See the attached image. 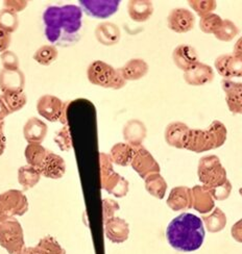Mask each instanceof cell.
Segmentation results:
<instances>
[{
	"label": "cell",
	"instance_id": "5b68a950",
	"mask_svg": "<svg viewBox=\"0 0 242 254\" xmlns=\"http://www.w3.org/2000/svg\"><path fill=\"white\" fill-rule=\"evenodd\" d=\"M197 176L199 182L208 190L223 186L229 181L227 170L219 157L214 154L203 156L198 161Z\"/></svg>",
	"mask_w": 242,
	"mask_h": 254
},
{
	"label": "cell",
	"instance_id": "f6af8a7d",
	"mask_svg": "<svg viewBox=\"0 0 242 254\" xmlns=\"http://www.w3.org/2000/svg\"><path fill=\"white\" fill-rule=\"evenodd\" d=\"M10 41H12V36L8 33L0 29V54H3L6 51L10 45Z\"/></svg>",
	"mask_w": 242,
	"mask_h": 254
},
{
	"label": "cell",
	"instance_id": "8992f818",
	"mask_svg": "<svg viewBox=\"0 0 242 254\" xmlns=\"http://www.w3.org/2000/svg\"><path fill=\"white\" fill-rule=\"evenodd\" d=\"M0 246L9 254H21L24 250L23 228L16 218L0 219Z\"/></svg>",
	"mask_w": 242,
	"mask_h": 254
},
{
	"label": "cell",
	"instance_id": "cb8c5ba5",
	"mask_svg": "<svg viewBox=\"0 0 242 254\" xmlns=\"http://www.w3.org/2000/svg\"><path fill=\"white\" fill-rule=\"evenodd\" d=\"M192 207L199 214H209L215 207V200L209 190L202 186H194L192 189Z\"/></svg>",
	"mask_w": 242,
	"mask_h": 254
},
{
	"label": "cell",
	"instance_id": "484cf974",
	"mask_svg": "<svg viewBox=\"0 0 242 254\" xmlns=\"http://www.w3.org/2000/svg\"><path fill=\"white\" fill-rule=\"evenodd\" d=\"M95 38L103 46L116 45L120 41V28L113 22H101L95 28Z\"/></svg>",
	"mask_w": 242,
	"mask_h": 254
},
{
	"label": "cell",
	"instance_id": "7402d4cb",
	"mask_svg": "<svg viewBox=\"0 0 242 254\" xmlns=\"http://www.w3.org/2000/svg\"><path fill=\"white\" fill-rule=\"evenodd\" d=\"M47 132V124L37 117L29 118L23 126V135L28 144H42Z\"/></svg>",
	"mask_w": 242,
	"mask_h": 254
},
{
	"label": "cell",
	"instance_id": "4dcf8cb0",
	"mask_svg": "<svg viewBox=\"0 0 242 254\" xmlns=\"http://www.w3.org/2000/svg\"><path fill=\"white\" fill-rule=\"evenodd\" d=\"M47 152L48 150L42 144H27L24 151L25 160L29 166L39 170L45 161Z\"/></svg>",
	"mask_w": 242,
	"mask_h": 254
},
{
	"label": "cell",
	"instance_id": "d590c367",
	"mask_svg": "<svg viewBox=\"0 0 242 254\" xmlns=\"http://www.w3.org/2000/svg\"><path fill=\"white\" fill-rule=\"evenodd\" d=\"M239 34V28L236 26V24L229 19H226L223 21L222 26L214 34L215 38L219 41L223 42H231L235 37Z\"/></svg>",
	"mask_w": 242,
	"mask_h": 254
},
{
	"label": "cell",
	"instance_id": "e575fe53",
	"mask_svg": "<svg viewBox=\"0 0 242 254\" xmlns=\"http://www.w3.org/2000/svg\"><path fill=\"white\" fill-rule=\"evenodd\" d=\"M18 15L7 8L0 9V29L12 35L18 29Z\"/></svg>",
	"mask_w": 242,
	"mask_h": 254
},
{
	"label": "cell",
	"instance_id": "ee69618b",
	"mask_svg": "<svg viewBox=\"0 0 242 254\" xmlns=\"http://www.w3.org/2000/svg\"><path fill=\"white\" fill-rule=\"evenodd\" d=\"M27 4L28 2L25 0H6V1H3L4 8L12 10L16 14L24 10L27 7Z\"/></svg>",
	"mask_w": 242,
	"mask_h": 254
},
{
	"label": "cell",
	"instance_id": "b9f144b4",
	"mask_svg": "<svg viewBox=\"0 0 242 254\" xmlns=\"http://www.w3.org/2000/svg\"><path fill=\"white\" fill-rule=\"evenodd\" d=\"M120 208L117 201L111 198H104L102 199V215H103V222L106 223L109 220L115 217V213L118 211Z\"/></svg>",
	"mask_w": 242,
	"mask_h": 254
},
{
	"label": "cell",
	"instance_id": "5bb4252c",
	"mask_svg": "<svg viewBox=\"0 0 242 254\" xmlns=\"http://www.w3.org/2000/svg\"><path fill=\"white\" fill-rule=\"evenodd\" d=\"M222 88L226 95V102L231 113L242 115V82L224 78Z\"/></svg>",
	"mask_w": 242,
	"mask_h": 254
},
{
	"label": "cell",
	"instance_id": "7bdbcfd3",
	"mask_svg": "<svg viewBox=\"0 0 242 254\" xmlns=\"http://www.w3.org/2000/svg\"><path fill=\"white\" fill-rule=\"evenodd\" d=\"M209 192L211 193L214 200L224 201L230 197L231 192H232V184L230 183V181H228L223 186L209 190Z\"/></svg>",
	"mask_w": 242,
	"mask_h": 254
},
{
	"label": "cell",
	"instance_id": "7a4b0ae2",
	"mask_svg": "<svg viewBox=\"0 0 242 254\" xmlns=\"http://www.w3.org/2000/svg\"><path fill=\"white\" fill-rule=\"evenodd\" d=\"M205 226L201 218L193 214L178 215L167 226L166 239L174 250L193 252L204 244Z\"/></svg>",
	"mask_w": 242,
	"mask_h": 254
},
{
	"label": "cell",
	"instance_id": "3957f363",
	"mask_svg": "<svg viewBox=\"0 0 242 254\" xmlns=\"http://www.w3.org/2000/svg\"><path fill=\"white\" fill-rule=\"evenodd\" d=\"M228 137V130L220 121H213L206 129H192L186 149L195 153H203L222 147Z\"/></svg>",
	"mask_w": 242,
	"mask_h": 254
},
{
	"label": "cell",
	"instance_id": "44dd1931",
	"mask_svg": "<svg viewBox=\"0 0 242 254\" xmlns=\"http://www.w3.org/2000/svg\"><path fill=\"white\" fill-rule=\"evenodd\" d=\"M100 184L101 189L117 198H123L129 193V182L115 171H112L106 177L100 178Z\"/></svg>",
	"mask_w": 242,
	"mask_h": 254
},
{
	"label": "cell",
	"instance_id": "83f0119b",
	"mask_svg": "<svg viewBox=\"0 0 242 254\" xmlns=\"http://www.w3.org/2000/svg\"><path fill=\"white\" fill-rule=\"evenodd\" d=\"M135 154V148L128 143L115 144L110 150V157L113 164L126 167L130 166Z\"/></svg>",
	"mask_w": 242,
	"mask_h": 254
},
{
	"label": "cell",
	"instance_id": "9c48e42d",
	"mask_svg": "<svg viewBox=\"0 0 242 254\" xmlns=\"http://www.w3.org/2000/svg\"><path fill=\"white\" fill-rule=\"evenodd\" d=\"M131 166L135 172L143 179L152 174L160 173L161 171L160 165L158 164L156 158L143 146L135 148V154Z\"/></svg>",
	"mask_w": 242,
	"mask_h": 254
},
{
	"label": "cell",
	"instance_id": "f907efd6",
	"mask_svg": "<svg viewBox=\"0 0 242 254\" xmlns=\"http://www.w3.org/2000/svg\"><path fill=\"white\" fill-rule=\"evenodd\" d=\"M233 52H234V54L242 55V37L240 39H238V41L235 43Z\"/></svg>",
	"mask_w": 242,
	"mask_h": 254
},
{
	"label": "cell",
	"instance_id": "8d00e7d4",
	"mask_svg": "<svg viewBox=\"0 0 242 254\" xmlns=\"http://www.w3.org/2000/svg\"><path fill=\"white\" fill-rule=\"evenodd\" d=\"M224 19L222 17L212 13L209 14L203 18H201V21H199V28L205 34H211L214 35L216 31L219 29V27L222 26Z\"/></svg>",
	"mask_w": 242,
	"mask_h": 254
},
{
	"label": "cell",
	"instance_id": "7dc6e473",
	"mask_svg": "<svg viewBox=\"0 0 242 254\" xmlns=\"http://www.w3.org/2000/svg\"><path fill=\"white\" fill-rule=\"evenodd\" d=\"M6 147V137L4 134V122H0V156H1Z\"/></svg>",
	"mask_w": 242,
	"mask_h": 254
},
{
	"label": "cell",
	"instance_id": "60d3db41",
	"mask_svg": "<svg viewBox=\"0 0 242 254\" xmlns=\"http://www.w3.org/2000/svg\"><path fill=\"white\" fill-rule=\"evenodd\" d=\"M0 61H1V64H2V69L7 71L19 70L20 62H19V58L17 57L15 52L10 50L4 51L3 54H1V56H0Z\"/></svg>",
	"mask_w": 242,
	"mask_h": 254
},
{
	"label": "cell",
	"instance_id": "f1b7e54d",
	"mask_svg": "<svg viewBox=\"0 0 242 254\" xmlns=\"http://www.w3.org/2000/svg\"><path fill=\"white\" fill-rule=\"evenodd\" d=\"M202 221L209 232L217 234V232L225 229L227 225V216L222 209L214 207V209L210 211L208 215H204L202 217Z\"/></svg>",
	"mask_w": 242,
	"mask_h": 254
},
{
	"label": "cell",
	"instance_id": "277c9868",
	"mask_svg": "<svg viewBox=\"0 0 242 254\" xmlns=\"http://www.w3.org/2000/svg\"><path fill=\"white\" fill-rule=\"evenodd\" d=\"M87 77L94 86L104 89L120 90L126 84L118 69L102 61H94L90 64L87 69Z\"/></svg>",
	"mask_w": 242,
	"mask_h": 254
},
{
	"label": "cell",
	"instance_id": "681fc988",
	"mask_svg": "<svg viewBox=\"0 0 242 254\" xmlns=\"http://www.w3.org/2000/svg\"><path fill=\"white\" fill-rule=\"evenodd\" d=\"M21 254H43V253H42V251L37 246H35V247H25Z\"/></svg>",
	"mask_w": 242,
	"mask_h": 254
},
{
	"label": "cell",
	"instance_id": "ffe728a7",
	"mask_svg": "<svg viewBox=\"0 0 242 254\" xmlns=\"http://www.w3.org/2000/svg\"><path fill=\"white\" fill-rule=\"evenodd\" d=\"M25 88V74L19 70L7 71L0 70V91L4 92H23Z\"/></svg>",
	"mask_w": 242,
	"mask_h": 254
},
{
	"label": "cell",
	"instance_id": "9a60e30c",
	"mask_svg": "<svg viewBox=\"0 0 242 254\" xmlns=\"http://www.w3.org/2000/svg\"><path fill=\"white\" fill-rule=\"evenodd\" d=\"M214 76L215 74L213 68L202 62L197 63L190 70L184 72L185 82L193 87L205 86V84L212 82Z\"/></svg>",
	"mask_w": 242,
	"mask_h": 254
},
{
	"label": "cell",
	"instance_id": "ac0fdd59",
	"mask_svg": "<svg viewBox=\"0 0 242 254\" xmlns=\"http://www.w3.org/2000/svg\"><path fill=\"white\" fill-rule=\"evenodd\" d=\"M172 60L174 65L184 72L190 70L199 63L196 50L192 46L186 44H181L173 49Z\"/></svg>",
	"mask_w": 242,
	"mask_h": 254
},
{
	"label": "cell",
	"instance_id": "ab89813d",
	"mask_svg": "<svg viewBox=\"0 0 242 254\" xmlns=\"http://www.w3.org/2000/svg\"><path fill=\"white\" fill-rule=\"evenodd\" d=\"M55 143L62 151H69L72 148V139L68 125H64L55 134Z\"/></svg>",
	"mask_w": 242,
	"mask_h": 254
},
{
	"label": "cell",
	"instance_id": "f35d334b",
	"mask_svg": "<svg viewBox=\"0 0 242 254\" xmlns=\"http://www.w3.org/2000/svg\"><path fill=\"white\" fill-rule=\"evenodd\" d=\"M37 247L43 254H66L65 249L63 248L59 242L50 236L41 239L37 244Z\"/></svg>",
	"mask_w": 242,
	"mask_h": 254
},
{
	"label": "cell",
	"instance_id": "4fadbf2b",
	"mask_svg": "<svg viewBox=\"0 0 242 254\" xmlns=\"http://www.w3.org/2000/svg\"><path fill=\"white\" fill-rule=\"evenodd\" d=\"M191 130L192 129L189 128L183 122H171L165 128V141L168 145L176 148V149H186L189 140H190Z\"/></svg>",
	"mask_w": 242,
	"mask_h": 254
},
{
	"label": "cell",
	"instance_id": "bcb514c9",
	"mask_svg": "<svg viewBox=\"0 0 242 254\" xmlns=\"http://www.w3.org/2000/svg\"><path fill=\"white\" fill-rule=\"evenodd\" d=\"M231 235L236 242L242 243V219L237 221L231 228Z\"/></svg>",
	"mask_w": 242,
	"mask_h": 254
},
{
	"label": "cell",
	"instance_id": "8fae6325",
	"mask_svg": "<svg viewBox=\"0 0 242 254\" xmlns=\"http://www.w3.org/2000/svg\"><path fill=\"white\" fill-rule=\"evenodd\" d=\"M214 66L219 75L224 78H242V55L233 52V54L219 56L214 62Z\"/></svg>",
	"mask_w": 242,
	"mask_h": 254
},
{
	"label": "cell",
	"instance_id": "d4e9b609",
	"mask_svg": "<svg viewBox=\"0 0 242 254\" xmlns=\"http://www.w3.org/2000/svg\"><path fill=\"white\" fill-rule=\"evenodd\" d=\"M149 64L142 59H132L118 69L120 75L125 81L139 80L149 73Z\"/></svg>",
	"mask_w": 242,
	"mask_h": 254
},
{
	"label": "cell",
	"instance_id": "1f68e13d",
	"mask_svg": "<svg viewBox=\"0 0 242 254\" xmlns=\"http://www.w3.org/2000/svg\"><path fill=\"white\" fill-rule=\"evenodd\" d=\"M41 173L38 169L29 165L22 166L18 170V182L24 190H29L37 186L41 179Z\"/></svg>",
	"mask_w": 242,
	"mask_h": 254
},
{
	"label": "cell",
	"instance_id": "d6a6232c",
	"mask_svg": "<svg viewBox=\"0 0 242 254\" xmlns=\"http://www.w3.org/2000/svg\"><path fill=\"white\" fill-rule=\"evenodd\" d=\"M0 97L4 101L10 114L22 110L27 102V97L24 92H4L1 93Z\"/></svg>",
	"mask_w": 242,
	"mask_h": 254
},
{
	"label": "cell",
	"instance_id": "6da1fadb",
	"mask_svg": "<svg viewBox=\"0 0 242 254\" xmlns=\"http://www.w3.org/2000/svg\"><path fill=\"white\" fill-rule=\"evenodd\" d=\"M81 20L82 9L79 5H50L43 13L45 37L52 44L60 40L71 42L78 37L82 24Z\"/></svg>",
	"mask_w": 242,
	"mask_h": 254
},
{
	"label": "cell",
	"instance_id": "f546056e",
	"mask_svg": "<svg viewBox=\"0 0 242 254\" xmlns=\"http://www.w3.org/2000/svg\"><path fill=\"white\" fill-rule=\"evenodd\" d=\"M144 185L147 192L157 199H163L166 195L167 183L160 173H155L144 179Z\"/></svg>",
	"mask_w": 242,
	"mask_h": 254
},
{
	"label": "cell",
	"instance_id": "c3c4849f",
	"mask_svg": "<svg viewBox=\"0 0 242 254\" xmlns=\"http://www.w3.org/2000/svg\"><path fill=\"white\" fill-rule=\"evenodd\" d=\"M10 115L8 109L6 108V105L4 103V101L0 97V122H3V120L8 117Z\"/></svg>",
	"mask_w": 242,
	"mask_h": 254
},
{
	"label": "cell",
	"instance_id": "603a6c76",
	"mask_svg": "<svg viewBox=\"0 0 242 254\" xmlns=\"http://www.w3.org/2000/svg\"><path fill=\"white\" fill-rule=\"evenodd\" d=\"M122 133L125 143L136 148L142 146L147 134V129L142 121L133 119L125 123Z\"/></svg>",
	"mask_w": 242,
	"mask_h": 254
},
{
	"label": "cell",
	"instance_id": "30bf717a",
	"mask_svg": "<svg viewBox=\"0 0 242 254\" xmlns=\"http://www.w3.org/2000/svg\"><path fill=\"white\" fill-rule=\"evenodd\" d=\"M81 8L88 16L96 19H108L117 13L120 1L118 0H81Z\"/></svg>",
	"mask_w": 242,
	"mask_h": 254
},
{
	"label": "cell",
	"instance_id": "816d5d0a",
	"mask_svg": "<svg viewBox=\"0 0 242 254\" xmlns=\"http://www.w3.org/2000/svg\"><path fill=\"white\" fill-rule=\"evenodd\" d=\"M239 194L241 195V197H242V188L239 190Z\"/></svg>",
	"mask_w": 242,
	"mask_h": 254
},
{
	"label": "cell",
	"instance_id": "52a82bcc",
	"mask_svg": "<svg viewBox=\"0 0 242 254\" xmlns=\"http://www.w3.org/2000/svg\"><path fill=\"white\" fill-rule=\"evenodd\" d=\"M27 210L28 200L22 190H8L0 194V219L21 217Z\"/></svg>",
	"mask_w": 242,
	"mask_h": 254
},
{
	"label": "cell",
	"instance_id": "ba28073f",
	"mask_svg": "<svg viewBox=\"0 0 242 254\" xmlns=\"http://www.w3.org/2000/svg\"><path fill=\"white\" fill-rule=\"evenodd\" d=\"M66 109L67 103L63 102L55 95H43L37 101L38 114L48 122L60 121L62 124L67 125Z\"/></svg>",
	"mask_w": 242,
	"mask_h": 254
},
{
	"label": "cell",
	"instance_id": "e0dca14e",
	"mask_svg": "<svg viewBox=\"0 0 242 254\" xmlns=\"http://www.w3.org/2000/svg\"><path fill=\"white\" fill-rule=\"evenodd\" d=\"M166 203L174 211L192 208V190L190 188L180 186L173 188L168 195Z\"/></svg>",
	"mask_w": 242,
	"mask_h": 254
},
{
	"label": "cell",
	"instance_id": "74e56055",
	"mask_svg": "<svg viewBox=\"0 0 242 254\" xmlns=\"http://www.w3.org/2000/svg\"><path fill=\"white\" fill-rule=\"evenodd\" d=\"M188 4L201 18L212 14L217 7V2L214 0H190Z\"/></svg>",
	"mask_w": 242,
	"mask_h": 254
},
{
	"label": "cell",
	"instance_id": "836d02e7",
	"mask_svg": "<svg viewBox=\"0 0 242 254\" xmlns=\"http://www.w3.org/2000/svg\"><path fill=\"white\" fill-rule=\"evenodd\" d=\"M59 57V51L57 47L52 45H43L36 50L33 59L42 66H49Z\"/></svg>",
	"mask_w": 242,
	"mask_h": 254
},
{
	"label": "cell",
	"instance_id": "2e32d148",
	"mask_svg": "<svg viewBox=\"0 0 242 254\" xmlns=\"http://www.w3.org/2000/svg\"><path fill=\"white\" fill-rule=\"evenodd\" d=\"M39 171L42 176L50 179H60L66 173V162L62 156L48 150L43 165Z\"/></svg>",
	"mask_w": 242,
	"mask_h": 254
},
{
	"label": "cell",
	"instance_id": "4316f807",
	"mask_svg": "<svg viewBox=\"0 0 242 254\" xmlns=\"http://www.w3.org/2000/svg\"><path fill=\"white\" fill-rule=\"evenodd\" d=\"M128 13L135 22L143 23L154 14V4L149 0H132L128 3Z\"/></svg>",
	"mask_w": 242,
	"mask_h": 254
},
{
	"label": "cell",
	"instance_id": "7c38bea8",
	"mask_svg": "<svg viewBox=\"0 0 242 254\" xmlns=\"http://www.w3.org/2000/svg\"><path fill=\"white\" fill-rule=\"evenodd\" d=\"M167 25L173 33L186 34L194 28L195 17L189 9L176 7L168 15Z\"/></svg>",
	"mask_w": 242,
	"mask_h": 254
},
{
	"label": "cell",
	"instance_id": "d6986e66",
	"mask_svg": "<svg viewBox=\"0 0 242 254\" xmlns=\"http://www.w3.org/2000/svg\"><path fill=\"white\" fill-rule=\"evenodd\" d=\"M104 234L112 243L121 244L129 239L130 225L124 219L114 217L104 223Z\"/></svg>",
	"mask_w": 242,
	"mask_h": 254
}]
</instances>
